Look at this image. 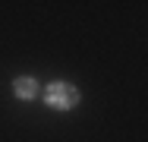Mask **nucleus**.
<instances>
[{
    "label": "nucleus",
    "mask_w": 148,
    "mask_h": 142,
    "mask_svg": "<svg viewBox=\"0 0 148 142\" xmlns=\"http://www.w3.org/2000/svg\"><path fill=\"white\" fill-rule=\"evenodd\" d=\"M76 101H79V92H76L73 85H66V82H54L47 88V104H51V108L66 111V108H73Z\"/></svg>",
    "instance_id": "nucleus-1"
},
{
    "label": "nucleus",
    "mask_w": 148,
    "mask_h": 142,
    "mask_svg": "<svg viewBox=\"0 0 148 142\" xmlns=\"http://www.w3.org/2000/svg\"><path fill=\"white\" fill-rule=\"evenodd\" d=\"M35 92H38V85H35V79H29V76L16 79V95H19V98H35Z\"/></svg>",
    "instance_id": "nucleus-2"
}]
</instances>
